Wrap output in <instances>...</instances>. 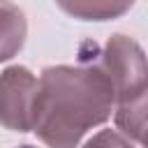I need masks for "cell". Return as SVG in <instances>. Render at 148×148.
Returning <instances> with one entry per match:
<instances>
[{
	"label": "cell",
	"mask_w": 148,
	"mask_h": 148,
	"mask_svg": "<svg viewBox=\"0 0 148 148\" xmlns=\"http://www.w3.org/2000/svg\"><path fill=\"white\" fill-rule=\"evenodd\" d=\"M39 81L28 67L14 65L0 74V125L14 132H30L35 125Z\"/></svg>",
	"instance_id": "3957f363"
},
{
	"label": "cell",
	"mask_w": 148,
	"mask_h": 148,
	"mask_svg": "<svg viewBox=\"0 0 148 148\" xmlns=\"http://www.w3.org/2000/svg\"><path fill=\"white\" fill-rule=\"evenodd\" d=\"M83 148H132V143L116 130H102L92 139H88Z\"/></svg>",
	"instance_id": "8992f818"
},
{
	"label": "cell",
	"mask_w": 148,
	"mask_h": 148,
	"mask_svg": "<svg viewBox=\"0 0 148 148\" xmlns=\"http://www.w3.org/2000/svg\"><path fill=\"white\" fill-rule=\"evenodd\" d=\"M111 83L113 102H118L116 125L125 139L143 141L146 130V56L127 35H113L95 62Z\"/></svg>",
	"instance_id": "7a4b0ae2"
},
{
	"label": "cell",
	"mask_w": 148,
	"mask_h": 148,
	"mask_svg": "<svg viewBox=\"0 0 148 148\" xmlns=\"http://www.w3.org/2000/svg\"><path fill=\"white\" fill-rule=\"evenodd\" d=\"M18 148H35V146H28V143H25V146H18Z\"/></svg>",
	"instance_id": "52a82bcc"
},
{
	"label": "cell",
	"mask_w": 148,
	"mask_h": 148,
	"mask_svg": "<svg viewBox=\"0 0 148 148\" xmlns=\"http://www.w3.org/2000/svg\"><path fill=\"white\" fill-rule=\"evenodd\" d=\"M28 23L23 9L9 0H0V62L16 56L25 42Z\"/></svg>",
	"instance_id": "277c9868"
},
{
	"label": "cell",
	"mask_w": 148,
	"mask_h": 148,
	"mask_svg": "<svg viewBox=\"0 0 148 148\" xmlns=\"http://www.w3.org/2000/svg\"><path fill=\"white\" fill-rule=\"evenodd\" d=\"M62 12L81 21H106L125 14L134 0H56Z\"/></svg>",
	"instance_id": "5b68a950"
},
{
	"label": "cell",
	"mask_w": 148,
	"mask_h": 148,
	"mask_svg": "<svg viewBox=\"0 0 148 148\" xmlns=\"http://www.w3.org/2000/svg\"><path fill=\"white\" fill-rule=\"evenodd\" d=\"M32 132L49 148H76L111 116L113 90L97 65H58L42 72Z\"/></svg>",
	"instance_id": "6da1fadb"
}]
</instances>
